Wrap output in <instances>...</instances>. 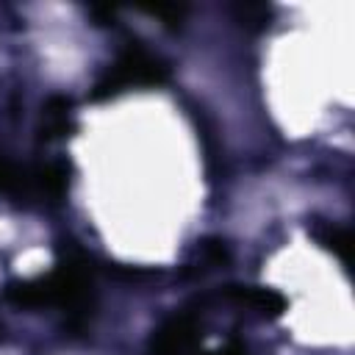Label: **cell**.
Wrapping results in <instances>:
<instances>
[{"label": "cell", "instance_id": "8fae6325", "mask_svg": "<svg viewBox=\"0 0 355 355\" xmlns=\"http://www.w3.org/2000/svg\"><path fill=\"white\" fill-rule=\"evenodd\" d=\"M211 355H247V349H244V344L241 341H227L222 349H216V352H211Z\"/></svg>", "mask_w": 355, "mask_h": 355}, {"label": "cell", "instance_id": "5b68a950", "mask_svg": "<svg viewBox=\"0 0 355 355\" xmlns=\"http://www.w3.org/2000/svg\"><path fill=\"white\" fill-rule=\"evenodd\" d=\"M225 294L233 297L236 302H241V305L263 313V316H280L286 311L283 294H277L272 288H263V286H230Z\"/></svg>", "mask_w": 355, "mask_h": 355}, {"label": "cell", "instance_id": "30bf717a", "mask_svg": "<svg viewBox=\"0 0 355 355\" xmlns=\"http://www.w3.org/2000/svg\"><path fill=\"white\" fill-rule=\"evenodd\" d=\"M236 14H239L247 25H252V22H266V19H269V6H263V3H244V6H236Z\"/></svg>", "mask_w": 355, "mask_h": 355}, {"label": "cell", "instance_id": "52a82bcc", "mask_svg": "<svg viewBox=\"0 0 355 355\" xmlns=\"http://www.w3.org/2000/svg\"><path fill=\"white\" fill-rule=\"evenodd\" d=\"M311 236H313L324 250H330L344 266L349 263V233H347V227H341L338 222L313 219V222H311Z\"/></svg>", "mask_w": 355, "mask_h": 355}, {"label": "cell", "instance_id": "3957f363", "mask_svg": "<svg viewBox=\"0 0 355 355\" xmlns=\"http://www.w3.org/2000/svg\"><path fill=\"white\" fill-rule=\"evenodd\" d=\"M202 344V322L191 308L166 316L150 336L147 355H197Z\"/></svg>", "mask_w": 355, "mask_h": 355}, {"label": "cell", "instance_id": "7a4b0ae2", "mask_svg": "<svg viewBox=\"0 0 355 355\" xmlns=\"http://www.w3.org/2000/svg\"><path fill=\"white\" fill-rule=\"evenodd\" d=\"M169 78V67L161 55H155L150 47L141 42H128L116 58L108 64L103 78L94 83L92 97H114L128 89H144V86H158Z\"/></svg>", "mask_w": 355, "mask_h": 355}, {"label": "cell", "instance_id": "ba28073f", "mask_svg": "<svg viewBox=\"0 0 355 355\" xmlns=\"http://www.w3.org/2000/svg\"><path fill=\"white\" fill-rule=\"evenodd\" d=\"M0 191L11 197H31V169H22L0 155Z\"/></svg>", "mask_w": 355, "mask_h": 355}, {"label": "cell", "instance_id": "8992f818", "mask_svg": "<svg viewBox=\"0 0 355 355\" xmlns=\"http://www.w3.org/2000/svg\"><path fill=\"white\" fill-rule=\"evenodd\" d=\"M69 108L72 103L61 94H53L44 108H42V139L44 141H55V139H64L72 128V119H69Z\"/></svg>", "mask_w": 355, "mask_h": 355}, {"label": "cell", "instance_id": "9c48e42d", "mask_svg": "<svg viewBox=\"0 0 355 355\" xmlns=\"http://www.w3.org/2000/svg\"><path fill=\"white\" fill-rule=\"evenodd\" d=\"M147 14H153V17H158V19H164L166 25H175V22H180L183 19V14H186V6H178V3H155V6H141Z\"/></svg>", "mask_w": 355, "mask_h": 355}, {"label": "cell", "instance_id": "277c9868", "mask_svg": "<svg viewBox=\"0 0 355 355\" xmlns=\"http://www.w3.org/2000/svg\"><path fill=\"white\" fill-rule=\"evenodd\" d=\"M69 186V169L64 161H47L39 166H31V197H47L61 200Z\"/></svg>", "mask_w": 355, "mask_h": 355}, {"label": "cell", "instance_id": "6da1fadb", "mask_svg": "<svg viewBox=\"0 0 355 355\" xmlns=\"http://www.w3.org/2000/svg\"><path fill=\"white\" fill-rule=\"evenodd\" d=\"M3 294L19 308H58L69 316V327L75 330H83L94 313L92 266L78 250H69L55 269L42 277L8 283Z\"/></svg>", "mask_w": 355, "mask_h": 355}]
</instances>
